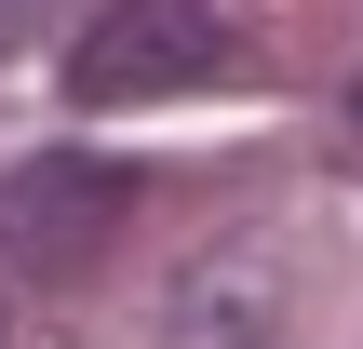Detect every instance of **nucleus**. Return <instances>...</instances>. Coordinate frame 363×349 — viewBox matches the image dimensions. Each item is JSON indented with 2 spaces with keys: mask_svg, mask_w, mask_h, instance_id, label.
<instances>
[{
  "mask_svg": "<svg viewBox=\"0 0 363 349\" xmlns=\"http://www.w3.org/2000/svg\"><path fill=\"white\" fill-rule=\"evenodd\" d=\"M242 54L229 0H108L81 40H67V94L81 108H135V94H202L216 67Z\"/></svg>",
  "mask_w": 363,
  "mask_h": 349,
  "instance_id": "1",
  "label": "nucleus"
},
{
  "mask_svg": "<svg viewBox=\"0 0 363 349\" xmlns=\"http://www.w3.org/2000/svg\"><path fill=\"white\" fill-rule=\"evenodd\" d=\"M121 161H94V148H40L13 188H0V256H13V282H81L108 242H121Z\"/></svg>",
  "mask_w": 363,
  "mask_h": 349,
  "instance_id": "2",
  "label": "nucleus"
},
{
  "mask_svg": "<svg viewBox=\"0 0 363 349\" xmlns=\"http://www.w3.org/2000/svg\"><path fill=\"white\" fill-rule=\"evenodd\" d=\"M40 27H54V0H0V54H13V40H40Z\"/></svg>",
  "mask_w": 363,
  "mask_h": 349,
  "instance_id": "3",
  "label": "nucleus"
},
{
  "mask_svg": "<svg viewBox=\"0 0 363 349\" xmlns=\"http://www.w3.org/2000/svg\"><path fill=\"white\" fill-rule=\"evenodd\" d=\"M0 323H13V256H0Z\"/></svg>",
  "mask_w": 363,
  "mask_h": 349,
  "instance_id": "4",
  "label": "nucleus"
},
{
  "mask_svg": "<svg viewBox=\"0 0 363 349\" xmlns=\"http://www.w3.org/2000/svg\"><path fill=\"white\" fill-rule=\"evenodd\" d=\"M350 135H363V81H350Z\"/></svg>",
  "mask_w": 363,
  "mask_h": 349,
  "instance_id": "5",
  "label": "nucleus"
}]
</instances>
